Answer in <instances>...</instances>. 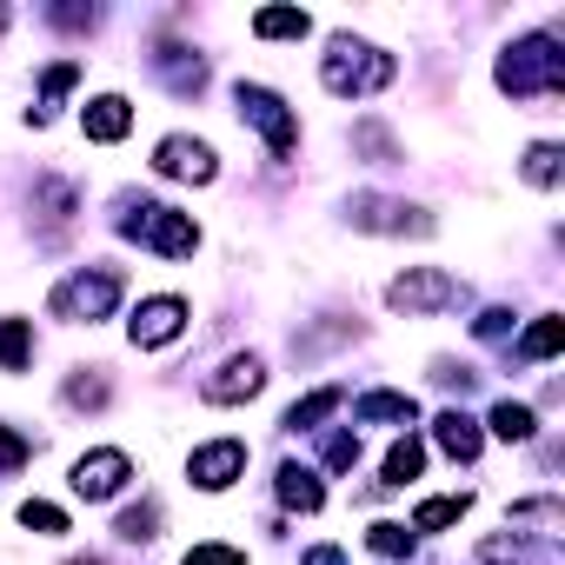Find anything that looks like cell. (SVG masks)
<instances>
[{
    "label": "cell",
    "instance_id": "cell-1",
    "mask_svg": "<svg viewBox=\"0 0 565 565\" xmlns=\"http://www.w3.org/2000/svg\"><path fill=\"white\" fill-rule=\"evenodd\" d=\"M393 81H399V61H393L386 47H373V41L333 34L327 54H320V87H327L333 100H366V94H380V87H393Z\"/></svg>",
    "mask_w": 565,
    "mask_h": 565
},
{
    "label": "cell",
    "instance_id": "cell-2",
    "mask_svg": "<svg viewBox=\"0 0 565 565\" xmlns=\"http://www.w3.org/2000/svg\"><path fill=\"white\" fill-rule=\"evenodd\" d=\"M499 87L512 100H532V94H558L565 87V54L552 34H525L499 54Z\"/></svg>",
    "mask_w": 565,
    "mask_h": 565
},
{
    "label": "cell",
    "instance_id": "cell-3",
    "mask_svg": "<svg viewBox=\"0 0 565 565\" xmlns=\"http://www.w3.org/2000/svg\"><path fill=\"white\" fill-rule=\"evenodd\" d=\"M120 233L140 239V246H153L160 259H193V246H200L193 213L160 206V200H120Z\"/></svg>",
    "mask_w": 565,
    "mask_h": 565
},
{
    "label": "cell",
    "instance_id": "cell-4",
    "mask_svg": "<svg viewBox=\"0 0 565 565\" xmlns=\"http://www.w3.org/2000/svg\"><path fill=\"white\" fill-rule=\"evenodd\" d=\"M120 294H127L120 266H81V273H67L61 287L47 294V313L54 320H74V327H94V320H107L120 307Z\"/></svg>",
    "mask_w": 565,
    "mask_h": 565
},
{
    "label": "cell",
    "instance_id": "cell-5",
    "mask_svg": "<svg viewBox=\"0 0 565 565\" xmlns=\"http://www.w3.org/2000/svg\"><path fill=\"white\" fill-rule=\"evenodd\" d=\"M233 100H239V120L266 140V153H273V160H294V153H300V120H294V107L279 100L273 87L239 81V87H233Z\"/></svg>",
    "mask_w": 565,
    "mask_h": 565
},
{
    "label": "cell",
    "instance_id": "cell-6",
    "mask_svg": "<svg viewBox=\"0 0 565 565\" xmlns=\"http://www.w3.org/2000/svg\"><path fill=\"white\" fill-rule=\"evenodd\" d=\"M459 300H466V287H459L446 266H406L393 287H386V307L406 313V320H419V313H446V307H459Z\"/></svg>",
    "mask_w": 565,
    "mask_h": 565
},
{
    "label": "cell",
    "instance_id": "cell-7",
    "mask_svg": "<svg viewBox=\"0 0 565 565\" xmlns=\"http://www.w3.org/2000/svg\"><path fill=\"white\" fill-rule=\"evenodd\" d=\"M186 320H193V307H186L180 294H147V300L134 307V320H127V340H134L140 353H153V347H173V340L186 333Z\"/></svg>",
    "mask_w": 565,
    "mask_h": 565
},
{
    "label": "cell",
    "instance_id": "cell-8",
    "mask_svg": "<svg viewBox=\"0 0 565 565\" xmlns=\"http://www.w3.org/2000/svg\"><path fill=\"white\" fill-rule=\"evenodd\" d=\"M153 173H160V180L213 186V180H220V153H213L206 140H193V134H167V140L153 147Z\"/></svg>",
    "mask_w": 565,
    "mask_h": 565
},
{
    "label": "cell",
    "instance_id": "cell-9",
    "mask_svg": "<svg viewBox=\"0 0 565 565\" xmlns=\"http://www.w3.org/2000/svg\"><path fill=\"white\" fill-rule=\"evenodd\" d=\"M347 220L360 226V233H433V213H419V206H406V200H386V193H353L347 200Z\"/></svg>",
    "mask_w": 565,
    "mask_h": 565
},
{
    "label": "cell",
    "instance_id": "cell-10",
    "mask_svg": "<svg viewBox=\"0 0 565 565\" xmlns=\"http://www.w3.org/2000/svg\"><path fill=\"white\" fill-rule=\"evenodd\" d=\"M186 479L200 492H226L233 479H246V439H206L186 452Z\"/></svg>",
    "mask_w": 565,
    "mask_h": 565
},
{
    "label": "cell",
    "instance_id": "cell-11",
    "mask_svg": "<svg viewBox=\"0 0 565 565\" xmlns=\"http://www.w3.org/2000/svg\"><path fill=\"white\" fill-rule=\"evenodd\" d=\"M259 393H266V360L259 353H233L213 380H200L206 406H239V399H259Z\"/></svg>",
    "mask_w": 565,
    "mask_h": 565
},
{
    "label": "cell",
    "instance_id": "cell-12",
    "mask_svg": "<svg viewBox=\"0 0 565 565\" xmlns=\"http://www.w3.org/2000/svg\"><path fill=\"white\" fill-rule=\"evenodd\" d=\"M127 479H134V459L120 446H94V452L74 459V492L81 499H114V492H127Z\"/></svg>",
    "mask_w": 565,
    "mask_h": 565
},
{
    "label": "cell",
    "instance_id": "cell-13",
    "mask_svg": "<svg viewBox=\"0 0 565 565\" xmlns=\"http://www.w3.org/2000/svg\"><path fill=\"white\" fill-rule=\"evenodd\" d=\"M81 127H87V140L114 147V140L134 134V100H127V94H94V100L81 107Z\"/></svg>",
    "mask_w": 565,
    "mask_h": 565
},
{
    "label": "cell",
    "instance_id": "cell-14",
    "mask_svg": "<svg viewBox=\"0 0 565 565\" xmlns=\"http://www.w3.org/2000/svg\"><path fill=\"white\" fill-rule=\"evenodd\" d=\"M433 439H439V452H446V459H466V466H472V459H479V446H486L479 419H466L459 406H446V413L433 419Z\"/></svg>",
    "mask_w": 565,
    "mask_h": 565
},
{
    "label": "cell",
    "instance_id": "cell-15",
    "mask_svg": "<svg viewBox=\"0 0 565 565\" xmlns=\"http://www.w3.org/2000/svg\"><path fill=\"white\" fill-rule=\"evenodd\" d=\"M353 419H360V426H413V419H419V399H413V393H366V399L353 406Z\"/></svg>",
    "mask_w": 565,
    "mask_h": 565
},
{
    "label": "cell",
    "instance_id": "cell-16",
    "mask_svg": "<svg viewBox=\"0 0 565 565\" xmlns=\"http://www.w3.org/2000/svg\"><path fill=\"white\" fill-rule=\"evenodd\" d=\"M340 406H347V386H320V393L287 406V433H320V419H333Z\"/></svg>",
    "mask_w": 565,
    "mask_h": 565
},
{
    "label": "cell",
    "instance_id": "cell-17",
    "mask_svg": "<svg viewBox=\"0 0 565 565\" xmlns=\"http://www.w3.org/2000/svg\"><path fill=\"white\" fill-rule=\"evenodd\" d=\"M253 34L259 41H307L313 34V14L307 8H259L253 14Z\"/></svg>",
    "mask_w": 565,
    "mask_h": 565
},
{
    "label": "cell",
    "instance_id": "cell-18",
    "mask_svg": "<svg viewBox=\"0 0 565 565\" xmlns=\"http://www.w3.org/2000/svg\"><path fill=\"white\" fill-rule=\"evenodd\" d=\"M279 499H287L294 512H320V505H327V486H320V472H307V466H279Z\"/></svg>",
    "mask_w": 565,
    "mask_h": 565
},
{
    "label": "cell",
    "instance_id": "cell-19",
    "mask_svg": "<svg viewBox=\"0 0 565 565\" xmlns=\"http://www.w3.org/2000/svg\"><path fill=\"white\" fill-rule=\"evenodd\" d=\"M34 360V320H0V373H28Z\"/></svg>",
    "mask_w": 565,
    "mask_h": 565
},
{
    "label": "cell",
    "instance_id": "cell-20",
    "mask_svg": "<svg viewBox=\"0 0 565 565\" xmlns=\"http://www.w3.org/2000/svg\"><path fill=\"white\" fill-rule=\"evenodd\" d=\"M558 347H565V320H558V313H539V320H532V333L512 347V360H552Z\"/></svg>",
    "mask_w": 565,
    "mask_h": 565
},
{
    "label": "cell",
    "instance_id": "cell-21",
    "mask_svg": "<svg viewBox=\"0 0 565 565\" xmlns=\"http://www.w3.org/2000/svg\"><path fill=\"white\" fill-rule=\"evenodd\" d=\"M486 426H492V439H505V446H525V439L539 433V419H532V406H519V399H499Z\"/></svg>",
    "mask_w": 565,
    "mask_h": 565
},
{
    "label": "cell",
    "instance_id": "cell-22",
    "mask_svg": "<svg viewBox=\"0 0 565 565\" xmlns=\"http://www.w3.org/2000/svg\"><path fill=\"white\" fill-rule=\"evenodd\" d=\"M353 147H360L373 167H399V160H406V153H399V140H393L380 120H360V127H353Z\"/></svg>",
    "mask_w": 565,
    "mask_h": 565
},
{
    "label": "cell",
    "instance_id": "cell-23",
    "mask_svg": "<svg viewBox=\"0 0 565 565\" xmlns=\"http://www.w3.org/2000/svg\"><path fill=\"white\" fill-rule=\"evenodd\" d=\"M466 505H472V492H459V499H426V505L413 512V532H446V525L466 519Z\"/></svg>",
    "mask_w": 565,
    "mask_h": 565
},
{
    "label": "cell",
    "instance_id": "cell-24",
    "mask_svg": "<svg viewBox=\"0 0 565 565\" xmlns=\"http://www.w3.org/2000/svg\"><path fill=\"white\" fill-rule=\"evenodd\" d=\"M419 472H426V446L406 433V439L386 452V486H406V479H419Z\"/></svg>",
    "mask_w": 565,
    "mask_h": 565
},
{
    "label": "cell",
    "instance_id": "cell-25",
    "mask_svg": "<svg viewBox=\"0 0 565 565\" xmlns=\"http://www.w3.org/2000/svg\"><path fill=\"white\" fill-rule=\"evenodd\" d=\"M81 81V61H61V67H47V87H41V107H34V120H47L61 100H67V87Z\"/></svg>",
    "mask_w": 565,
    "mask_h": 565
},
{
    "label": "cell",
    "instance_id": "cell-26",
    "mask_svg": "<svg viewBox=\"0 0 565 565\" xmlns=\"http://www.w3.org/2000/svg\"><path fill=\"white\" fill-rule=\"evenodd\" d=\"M558 160H565V153H558V140H539V147L525 153V180H532V186H558V173H565Z\"/></svg>",
    "mask_w": 565,
    "mask_h": 565
},
{
    "label": "cell",
    "instance_id": "cell-27",
    "mask_svg": "<svg viewBox=\"0 0 565 565\" xmlns=\"http://www.w3.org/2000/svg\"><path fill=\"white\" fill-rule=\"evenodd\" d=\"M114 532H120V539H127V545H147V539H153V532H160V505H153V499H147V505H127V512H120V525H114Z\"/></svg>",
    "mask_w": 565,
    "mask_h": 565
},
{
    "label": "cell",
    "instance_id": "cell-28",
    "mask_svg": "<svg viewBox=\"0 0 565 565\" xmlns=\"http://www.w3.org/2000/svg\"><path fill=\"white\" fill-rule=\"evenodd\" d=\"M21 525H28V532H41V539H61V532H67V512H61V505H47V499H28V505H21Z\"/></svg>",
    "mask_w": 565,
    "mask_h": 565
},
{
    "label": "cell",
    "instance_id": "cell-29",
    "mask_svg": "<svg viewBox=\"0 0 565 565\" xmlns=\"http://www.w3.org/2000/svg\"><path fill=\"white\" fill-rule=\"evenodd\" d=\"M28 459H34V439H21L8 419H0V479H8V472H21Z\"/></svg>",
    "mask_w": 565,
    "mask_h": 565
},
{
    "label": "cell",
    "instance_id": "cell-30",
    "mask_svg": "<svg viewBox=\"0 0 565 565\" xmlns=\"http://www.w3.org/2000/svg\"><path fill=\"white\" fill-rule=\"evenodd\" d=\"M366 545H373L380 558H406V552H413V532H406V525H386V519H380V525L366 532Z\"/></svg>",
    "mask_w": 565,
    "mask_h": 565
},
{
    "label": "cell",
    "instance_id": "cell-31",
    "mask_svg": "<svg viewBox=\"0 0 565 565\" xmlns=\"http://www.w3.org/2000/svg\"><path fill=\"white\" fill-rule=\"evenodd\" d=\"M67 406H107V380H100V366L67 380Z\"/></svg>",
    "mask_w": 565,
    "mask_h": 565
},
{
    "label": "cell",
    "instance_id": "cell-32",
    "mask_svg": "<svg viewBox=\"0 0 565 565\" xmlns=\"http://www.w3.org/2000/svg\"><path fill=\"white\" fill-rule=\"evenodd\" d=\"M327 466H333V472H353V466H360V433H333V439H327Z\"/></svg>",
    "mask_w": 565,
    "mask_h": 565
},
{
    "label": "cell",
    "instance_id": "cell-33",
    "mask_svg": "<svg viewBox=\"0 0 565 565\" xmlns=\"http://www.w3.org/2000/svg\"><path fill=\"white\" fill-rule=\"evenodd\" d=\"M180 565H246V552L239 545H193Z\"/></svg>",
    "mask_w": 565,
    "mask_h": 565
},
{
    "label": "cell",
    "instance_id": "cell-34",
    "mask_svg": "<svg viewBox=\"0 0 565 565\" xmlns=\"http://www.w3.org/2000/svg\"><path fill=\"white\" fill-rule=\"evenodd\" d=\"M505 327H512V313H505V307H492V313H479V320H472V333H479V340H499Z\"/></svg>",
    "mask_w": 565,
    "mask_h": 565
},
{
    "label": "cell",
    "instance_id": "cell-35",
    "mask_svg": "<svg viewBox=\"0 0 565 565\" xmlns=\"http://www.w3.org/2000/svg\"><path fill=\"white\" fill-rule=\"evenodd\" d=\"M300 565H347V552H340V545H313Z\"/></svg>",
    "mask_w": 565,
    "mask_h": 565
},
{
    "label": "cell",
    "instance_id": "cell-36",
    "mask_svg": "<svg viewBox=\"0 0 565 565\" xmlns=\"http://www.w3.org/2000/svg\"><path fill=\"white\" fill-rule=\"evenodd\" d=\"M67 565H107V558H94V552H74V558H67Z\"/></svg>",
    "mask_w": 565,
    "mask_h": 565
}]
</instances>
